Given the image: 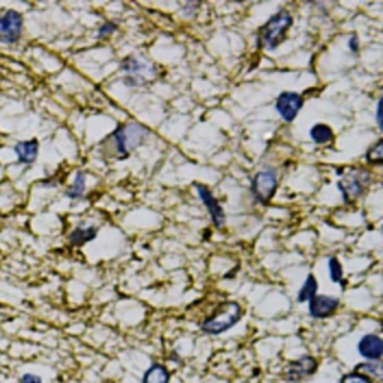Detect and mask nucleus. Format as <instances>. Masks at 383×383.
I'll use <instances>...</instances> for the list:
<instances>
[{"mask_svg":"<svg viewBox=\"0 0 383 383\" xmlns=\"http://www.w3.org/2000/svg\"><path fill=\"white\" fill-rule=\"evenodd\" d=\"M358 352L362 358L379 362L383 355V340L376 334H367L358 343Z\"/></svg>","mask_w":383,"mask_h":383,"instance_id":"f8f14e48","label":"nucleus"},{"mask_svg":"<svg viewBox=\"0 0 383 383\" xmlns=\"http://www.w3.org/2000/svg\"><path fill=\"white\" fill-rule=\"evenodd\" d=\"M367 162L372 165H382L383 162V143L377 141L374 147H372L367 153Z\"/></svg>","mask_w":383,"mask_h":383,"instance_id":"412c9836","label":"nucleus"},{"mask_svg":"<svg viewBox=\"0 0 383 383\" xmlns=\"http://www.w3.org/2000/svg\"><path fill=\"white\" fill-rule=\"evenodd\" d=\"M196 192H198L199 199H201L203 204L207 207L210 216H211V220H213V225L216 228H222L226 222L225 210L222 208L218 199L214 198L213 192L204 185H196Z\"/></svg>","mask_w":383,"mask_h":383,"instance_id":"1a4fd4ad","label":"nucleus"},{"mask_svg":"<svg viewBox=\"0 0 383 383\" xmlns=\"http://www.w3.org/2000/svg\"><path fill=\"white\" fill-rule=\"evenodd\" d=\"M120 68L125 72L123 81L128 87H143L155 78L158 73L156 65L136 56L126 57Z\"/></svg>","mask_w":383,"mask_h":383,"instance_id":"7ed1b4c3","label":"nucleus"},{"mask_svg":"<svg viewBox=\"0 0 383 383\" xmlns=\"http://www.w3.org/2000/svg\"><path fill=\"white\" fill-rule=\"evenodd\" d=\"M380 113H382V99H379L377 105H376V123H377L379 129H382V116H380Z\"/></svg>","mask_w":383,"mask_h":383,"instance_id":"a878e982","label":"nucleus"},{"mask_svg":"<svg viewBox=\"0 0 383 383\" xmlns=\"http://www.w3.org/2000/svg\"><path fill=\"white\" fill-rule=\"evenodd\" d=\"M14 151L17 155V160L21 165H32L38 159L39 141L38 140H26L14 145Z\"/></svg>","mask_w":383,"mask_h":383,"instance_id":"ddd939ff","label":"nucleus"},{"mask_svg":"<svg viewBox=\"0 0 383 383\" xmlns=\"http://www.w3.org/2000/svg\"><path fill=\"white\" fill-rule=\"evenodd\" d=\"M355 372L359 374H364L367 377H380V374H382V369H380L379 362H373V361L359 364Z\"/></svg>","mask_w":383,"mask_h":383,"instance_id":"aec40b11","label":"nucleus"},{"mask_svg":"<svg viewBox=\"0 0 383 383\" xmlns=\"http://www.w3.org/2000/svg\"><path fill=\"white\" fill-rule=\"evenodd\" d=\"M328 268H330V277L332 283L344 286V279H343V267L340 264V260L337 257H330L328 260Z\"/></svg>","mask_w":383,"mask_h":383,"instance_id":"6ab92c4d","label":"nucleus"},{"mask_svg":"<svg viewBox=\"0 0 383 383\" xmlns=\"http://www.w3.org/2000/svg\"><path fill=\"white\" fill-rule=\"evenodd\" d=\"M312 141L317 145H324V144H328L334 140V132L332 129L328 126V125H324V123H317L315 125L310 132H309Z\"/></svg>","mask_w":383,"mask_h":383,"instance_id":"2eb2a0df","label":"nucleus"},{"mask_svg":"<svg viewBox=\"0 0 383 383\" xmlns=\"http://www.w3.org/2000/svg\"><path fill=\"white\" fill-rule=\"evenodd\" d=\"M277 186H279L277 173H275V170H272V168H267V170H262L255 174L250 183V190L259 204L267 205L272 199L275 190H277Z\"/></svg>","mask_w":383,"mask_h":383,"instance_id":"39448f33","label":"nucleus"},{"mask_svg":"<svg viewBox=\"0 0 383 383\" xmlns=\"http://www.w3.org/2000/svg\"><path fill=\"white\" fill-rule=\"evenodd\" d=\"M86 188H87L86 174L83 171H78L75 175L73 183L68 188V190L65 192V195L69 199H81L84 196V193H86Z\"/></svg>","mask_w":383,"mask_h":383,"instance_id":"a211bd4d","label":"nucleus"},{"mask_svg":"<svg viewBox=\"0 0 383 383\" xmlns=\"http://www.w3.org/2000/svg\"><path fill=\"white\" fill-rule=\"evenodd\" d=\"M98 237V228L95 226H78L69 234V242L72 246H84Z\"/></svg>","mask_w":383,"mask_h":383,"instance_id":"4468645a","label":"nucleus"},{"mask_svg":"<svg viewBox=\"0 0 383 383\" xmlns=\"http://www.w3.org/2000/svg\"><path fill=\"white\" fill-rule=\"evenodd\" d=\"M23 15L14 9L5 11L0 15V44H17L23 34Z\"/></svg>","mask_w":383,"mask_h":383,"instance_id":"0eeeda50","label":"nucleus"},{"mask_svg":"<svg viewBox=\"0 0 383 383\" xmlns=\"http://www.w3.org/2000/svg\"><path fill=\"white\" fill-rule=\"evenodd\" d=\"M294 19L290 12L287 11H280L264 24V27H260L259 35H257V44L260 47H265L267 50H274L277 48L279 45L285 41L286 32L292 26Z\"/></svg>","mask_w":383,"mask_h":383,"instance_id":"f03ea898","label":"nucleus"},{"mask_svg":"<svg viewBox=\"0 0 383 383\" xmlns=\"http://www.w3.org/2000/svg\"><path fill=\"white\" fill-rule=\"evenodd\" d=\"M339 298L331 295H316L309 301V313L315 319H325L335 313L339 309Z\"/></svg>","mask_w":383,"mask_h":383,"instance_id":"9b49d317","label":"nucleus"},{"mask_svg":"<svg viewBox=\"0 0 383 383\" xmlns=\"http://www.w3.org/2000/svg\"><path fill=\"white\" fill-rule=\"evenodd\" d=\"M20 383H42L41 377L36 376V374H24L21 379H20Z\"/></svg>","mask_w":383,"mask_h":383,"instance_id":"393cba45","label":"nucleus"},{"mask_svg":"<svg viewBox=\"0 0 383 383\" xmlns=\"http://www.w3.org/2000/svg\"><path fill=\"white\" fill-rule=\"evenodd\" d=\"M370 183V174L362 170H350L346 177L339 181V190L346 204L354 203L355 199L362 196L367 185Z\"/></svg>","mask_w":383,"mask_h":383,"instance_id":"423d86ee","label":"nucleus"},{"mask_svg":"<svg viewBox=\"0 0 383 383\" xmlns=\"http://www.w3.org/2000/svg\"><path fill=\"white\" fill-rule=\"evenodd\" d=\"M241 316L242 310L238 302L234 301L225 302L216 313L203 322L201 330L211 335L222 334L228 330H231L234 325H237V322L241 319Z\"/></svg>","mask_w":383,"mask_h":383,"instance_id":"20e7f679","label":"nucleus"},{"mask_svg":"<svg viewBox=\"0 0 383 383\" xmlns=\"http://www.w3.org/2000/svg\"><path fill=\"white\" fill-rule=\"evenodd\" d=\"M150 135V131L140 123H128L118 126L102 143V148H106V155L116 158H128L132 151L140 148Z\"/></svg>","mask_w":383,"mask_h":383,"instance_id":"f257e3e1","label":"nucleus"},{"mask_svg":"<svg viewBox=\"0 0 383 383\" xmlns=\"http://www.w3.org/2000/svg\"><path fill=\"white\" fill-rule=\"evenodd\" d=\"M317 369V362L313 357L304 355L295 361L290 362L286 369V377L289 382L298 383L305 377L312 376Z\"/></svg>","mask_w":383,"mask_h":383,"instance_id":"9d476101","label":"nucleus"},{"mask_svg":"<svg viewBox=\"0 0 383 383\" xmlns=\"http://www.w3.org/2000/svg\"><path fill=\"white\" fill-rule=\"evenodd\" d=\"M317 295V280L313 274H309L307 279L302 283V287L297 295L298 302H309L313 297Z\"/></svg>","mask_w":383,"mask_h":383,"instance_id":"f3484780","label":"nucleus"},{"mask_svg":"<svg viewBox=\"0 0 383 383\" xmlns=\"http://www.w3.org/2000/svg\"><path fill=\"white\" fill-rule=\"evenodd\" d=\"M143 383H170V373L163 365L155 364L145 372Z\"/></svg>","mask_w":383,"mask_h":383,"instance_id":"dca6fc26","label":"nucleus"},{"mask_svg":"<svg viewBox=\"0 0 383 383\" xmlns=\"http://www.w3.org/2000/svg\"><path fill=\"white\" fill-rule=\"evenodd\" d=\"M304 105V99L297 91H283L275 99L274 108L279 113V116L283 118L286 123H292L300 114Z\"/></svg>","mask_w":383,"mask_h":383,"instance_id":"6e6552de","label":"nucleus"},{"mask_svg":"<svg viewBox=\"0 0 383 383\" xmlns=\"http://www.w3.org/2000/svg\"><path fill=\"white\" fill-rule=\"evenodd\" d=\"M342 383H372V379L355 372V373H350V374L344 376Z\"/></svg>","mask_w":383,"mask_h":383,"instance_id":"4be33fe9","label":"nucleus"},{"mask_svg":"<svg viewBox=\"0 0 383 383\" xmlns=\"http://www.w3.org/2000/svg\"><path fill=\"white\" fill-rule=\"evenodd\" d=\"M347 47H349L352 54H357L359 51V38L355 35H352L347 41Z\"/></svg>","mask_w":383,"mask_h":383,"instance_id":"b1692460","label":"nucleus"},{"mask_svg":"<svg viewBox=\"0 0 383 383\" xmlns=\"http://www.w3.org/2000/svg\"><path fill=\"white\" fill-rule=\"evenodd\" d=\"M117 30V24L113 23V21H106L103 23L99 30H98V38H106V36H110L113 35L114 32Z\"/></svg>","mask_w":383,"mask_h":383,"instance_id":"5701e85b","label":"nucleus"}]
</instances>
